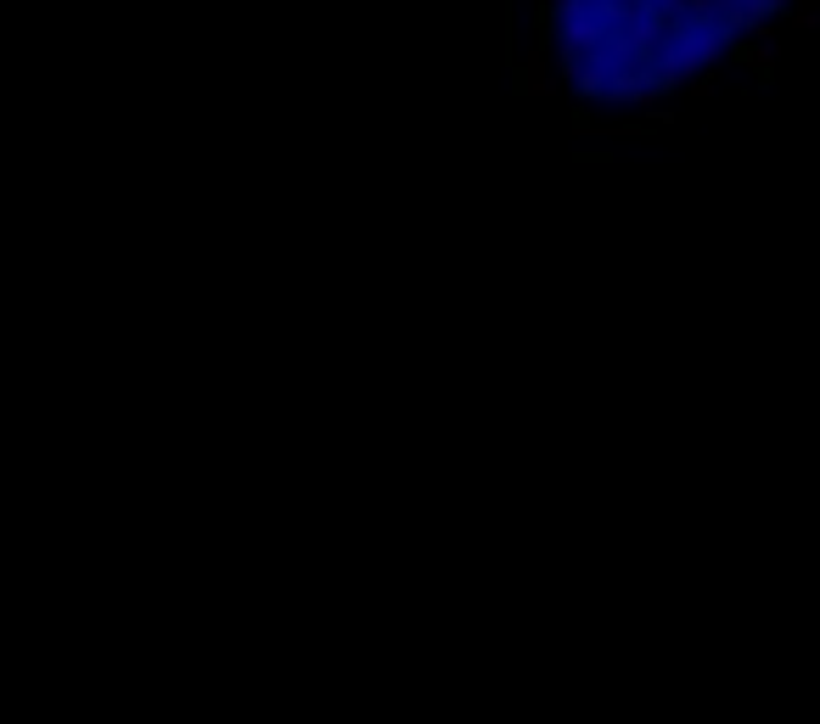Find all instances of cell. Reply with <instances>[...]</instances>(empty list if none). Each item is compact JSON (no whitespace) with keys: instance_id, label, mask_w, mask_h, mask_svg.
<instances>
[{"instance_id":"cell-1","label":"cell","mask_w":820,"mask_h":724,"mask_svg":"<svg viewBox=\"0 0 820 724\" xmlns=\"http://www.w3.org/2000/svg\"><path fill=\"white\" fill-rule=\"evenodd\" d=\"M786 23L793 28H820V0H798V7L786 12Z\"/></svg>"}]
</instances>
